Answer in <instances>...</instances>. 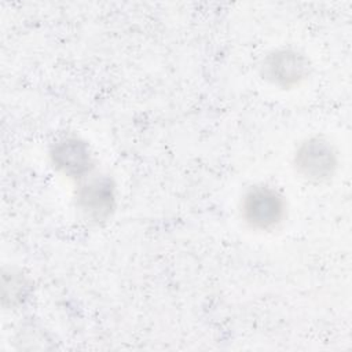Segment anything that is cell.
I'll return each instance as SVG.
<instances>
[{
	"mask_svg": "<svg viewBox=\"0 0 352 352\" xmlns=\"http://www.w3.org/2000/svg\"><path fill=\"white\" fill-rule=\"evenodd\" d=\"M285 213L282 197L268 188L256 187L248 192L243 201V216L256 228H271L276 226Z\"/></svg>",
	"mask_w": 352,
	"mask_h": 352,
	"instance_id": "cell-1",
	"label": "cell"
},
{
	"mask_svg": "<svg viewBox=\"0 0 352 352\" xmlns=\"http://www.w3.org/2000/svg\"><path fill=\"white\" fill-rule=\"evenodd\" d=\"M296 165L301 175L320 180L330 176L337 165L336 153L329 142L315 138L305 142L297 151Z\"/></svg>",
	"mask_w": 352,
	"mask_h": 352,
	"instance_id": "cell-2",
	"label": "cell"
},
{
	"mask_svg": "<svg viewBox=\"0 0 352 352\" xmlns=\"http://www.w3.org/2000/svg\"><path fill=\"white\" fill-rule=\"evenodd\" d=\"M307 60L293 51H278L264 63V74L282 87L297 84L307 74Z\"/></svg>",
	"mask_w": 352,
	"mask_h": 352,
	"instance_id": "cell-3",
	"label": "cell"
},
{
	"mask_svg": "<svg viewBox=\"0 0 352 352\" xmlns=\"http://www.w3.org/2000/svg\"><path fill=\"white\" fill-rule=\"evenodd\" d=\"M54 164L70 176H81L89 169L91 157L87 146L77 139L58 143L52 151Z\"/></svg>",
	"mask_w": 352,
	"mask_h": 352,
	"instance_id": "cell-4",
	"label": "cell"
},
{
	"mask_svg": "<svg viewBox=\"0 0 352 352\" xmlns=\"http://www.w3.org/2000/svg\"><path fill=\"white\" fill-rule=\"evenodd\" d=\"M78 201L88 214L95 219H102L107 216L113 208V187L107 179L92 180L81 188Z\"/></svg>",
	"mask_w": 352,
	"mask_h": 352,
	"instance_id": "cell-5",
	"label": "cell"
}]
</instances>
